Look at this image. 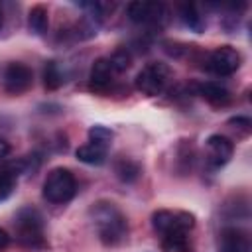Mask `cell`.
Returning a JSON list of instances; mask_svg holds the SVG:
<instances>
[{"label":"cell","mask_w":252,"mask_h":252,"mask_svg":"<svg viewBox=\"0 0 252 252\" xmlns=\"http://www.w3.org/2000/svg\"><path fill=\"white\" fill-rule=\"evenodd\" d=\"M112 138H114V134H112V130H108L106 126L96 124V126H91V128H89V142H93V144H96V146H100V148H106V150H108Z\"/></svg>","instance_id":"20"},{"label":"cell","mask_w":252,"mask_h":252,"mask_svg":"<svg viewBox=\"0 0 252 252\" xmlns=\"http://www.w3.org/2000/svg\"><path fill=\"white\" fill-rule=\"evenodd\" d=\"M126 14H128L130 22H134L138 26H150V28H161L169 18V10L165 4L144 2V0L130 2L126 6Z\"/></svg>","instance_id":"6"},{"label":"cell","mask_w":252,"mask_h":252,"mask_svg":"<svg viewBox=\"0 0 252 252\" xmlns=\"http://www.w3.org/2000/svg\"><path fill=\"white\" fill-rule=\"evenodd\" d=\"M219 252H252V240L246 230L242 228H224L220 234V248Z\"/></svg>","instance_id":"11"},{"label":"cell","mask_w":252,"mask_h":252,"mask_svg":"<svg viewBox=\"0 0 252 252\" xmlns=\"http://www.w3.org/2000/svg\"><path fill=\"white\" fill-rule=\"evenodd\" d=\"M228 124H230L232 128L240 130L242 134H248V132L252 130V120H250L248 116H232V118L228 120Z\"/></svg>","instance_id":"22"},{"label":"cell","mask_w":252,"mask_h":252,"mask_svg":"<svg viewBox=\"0 0 252 252\" xmlns=\"http://www.w3.org/2000/svg\"><path fill=\"white\" fill-rule=\"evenodd\" d=\"M205 146H207V161L215 169H219L224 163H228L230 158H232V154H234V142L230 138L222 136V134L209 136L207 142H205Z\"/></svg>","instance_id":"10"},{"label":"cell","mask_w":252,"mask_h":252,"mask_svg":"<svg viewBox=\"0 0 252 252\" xmlns=\"http://www.w3.org/2000/svg\"><path fill=\"white\" fill-rule=\"evenodd\" d=\"M197 94L201 98H205L209 104L213 106H226L230 100H232V94L230 91L220 85V83H215V81H205V83H199L197 85Z\"/></svg>","instance_id":"12"},{"label":"cell","mask_w":252,"mask_h":252,"mask_svg":"<svg viewBox=\"0 0 252 252\" xmlns=\"http://www.w3.org/2000/svg\"><path fill=\"white\" fill-rule=\"evenodd\" d=\"M49 26V12L43 4H35L32 6V10L28 12V28L32 33L35 35H43L47 32Z\"/></svg>","instance_id":"15"},{"label":"cell","mask_w":252,"mask_h":252,"mask_svg":"<svg viewBox=\"0 0 252 252\" xmlns=\"http://www.w3.org/2000/svg\"><path fill=\"white\" fill-rule=\"evenodd\" d=\"M2 26H4V14H2V8H0V32H2Z\"/></svg>","instance_id":"25"},{"label":"cell","mask_w":252,"mask_h":252,"mask_svg":"<svg viewBox=\"0 0 252 252\" xmlns=\"http://www.w3.org/2000/svg\"><path fill=\"white\" fill-rule=\"evenodd\" d=\"M108 59H110V63H112V67L116 69L118 75L124 73V71L130 67V63H132V57H130V53H128L126 49H118V51H114Z\"/></svg>","instance_id":"21"},{"label":"cell","mask_w":252,"mask_h":252,"mask_svg":"<svg viewBox=\"0 0 252 252\" xmlns=\"http://www.w3.org/2000/svg\"><path fill=\"white\" fill-rule=\"evenodd\" d=\"M195 226V215L187 211H171L159 209L152 213V228L159 234H175V232H189Z\"/></svg>","instance_id":"5"},{"label":"cell","mask_w":252,"mask_h":252,"mask_svg":"<svg viewBox=\"0 0 252 252\" xmlns=\"http://www.w3.org/2000/svg\"><path fill=\"white\" fill-rule=\"evenodd\" d=\"M8 244H10V234L4 228H0V250H4Z\"/></svg>","instance_id":"24"},{"label":"cell","mask_w":252,"mask_h":252,"mask_svg":"<svg viewBox=\"0 0 252 252\" xmlns=\"http://www.w3.org/2000/svg\"><path fill=\"white\" fill-rule=\"evenodd\" d=\"M179 16H181V22H183L191 32L201 33V32L205 30V26H207L205 18L201 16V12H199V8H197L195 4H181Z\"/></svg>","instance_id":"17"},{"label":"cell","mask_w":252,"mask_h":252,"mask_svg":"<svg viewBox=\"0 0 252 252\" xmlns=\"http://www.w3.org/2000/svg\"><path fill=\"white\" fill-rule=\"evenodd\" d=\"M114 171L118 175L120 181L124 183H134L140 175H142V165L138 161H134L132 158H120L114 163Z\"/></svg>","instance_id":"18"},{"label":"cell","mask_w":252,"mask_h":252,"mask_svg":"<svg viewBox=\"0 0 252 252\" xmlns=\"http://www.w3.org/2000/svg\"><path fill=\"white\" fill-rule=\"evenodd\" d=\"M159 238H161V248L165 252H193V242L189 238V232H175Z\"/></svg>","instance_id":"16"},{"label":"cell","mask_w":252,"mask_h":252,"mask_svg":"<svg viewBox=\"0 0 252 252\" xmlns=\"http://www.w3.org/2000/svg\"><path fill=\"white\" fill-rule=\"evenodd\" d=\"M10 152H12V148H10V144H8V140H4V138H0V159H4V158H8V156H10Z\"/></svg>","instance_id":"23"},{"label":"cell","mask_w":252,"mask_h":252,"mask_svg":"<svg viewBox=\"0 0 252 252\" xmlns=\"http://www.w3.org/2000/svg\"><path fill=\"white\" fill-rule=\"evenodd\" d=\"M33 83V73L26 63L12 61L6 65L2 73V87L10 94H22L26 93Z\"/></svg>","instance_id":"8"},{"label":"cell","mask_w":252,"mask_h":252,"mask_svg":"<svg viewBox=\"0 0 252 252\" xmlns=\"http://www.w3.org/2000/svg\"><path fill=\"white\" fill-rule=\"evenodd\" d=\"M240 63H242V55L238 49H234L232 45H220L207 55L205 67L209 73L217 77H228L240 69Z\"/></svg>","instance_id":"7"},{"label":"cell","mask_w":252,"mask_h":252,"mask_svg":"<svg viewBox=\"0 0 252 252\" xmlns=\"http://www.w3.org/2000/svg\"><path fill=\"white\" fill-rule=\"evenodd\" d=\"M43 85L49 91H55L63 85V73H61L57 61H47L45 63V67H43Z\"/></svg>","instance_id":"19"},{"label":"cell","mask_w":252,"mask_h":252,"mask_svg":"<svg viewBox=\"0 0 252 252\" xmlns=\"http://www.w3.org/2000/svg\"><path fill=\"white\" fill-rule=\"evenodd\" d=\"M89 217L104 246H118L128 238V220L112 201L93 203Z\"/></svg>","instance_id":"1"},{"label":"cell","mask_w":252,"mask_h":252,"mask_svg":"<svg viewBox=\"0 0 252 252\" xmlns=\"http://www.w3.org/2000/svg\"><path fill=\"white\" fill-rule=\"evenodd\" d=\"M116 69L112 67L110 59L108 57H98L93 67H91V73H89V89L93 93H98V94H104L112 89L114 85V79H116Z\"/></svg>","instance_id":"9"},{"label":"cell","mask_w":252,"mask_h":252,"mask_svg":"<svg viewBox=\"0 0 252 252\" xmlns=\"http://www.w3.org/2000/svg\"><path fill=\"white\" fill-rule=\"evenodd\" d=\"M77 193V179L71 169L67 167H55L47 173L43 181L41 195L51 205H65L69 203Z\"/></svg>","instance_id":"2"},{"label":"cell","mask_w":252,"mask_h":252,"mask_svg":"<svg viewBox=\"0 0 252 252\" xmlns=\"http://www.w3.org/2000/svg\"><path fill=\"white\" fill-rule=\"evenodd\" d=\"M106 152H108L106 148H100V146L89 142V144L79 146L75 156H77L79 161H83L87 165H102L106 161Z\"/></svg>","instance_id":"14"},{"label":"cell","mask_w":252,"mask_h":252,"mask_svg":"<svg viewBox=\"0 0 252 252\" xmlns=\"http://www.w3.org/2000/svg\"><path fill=\"white\" fill-rule=\"evenodd\" d=\"M171 81V69L167 63L163 61H154V63H148L144 65L136 79H134V85L136 89L142 93V94H148V96H158L161 94L167 85Z\"/></svg>","instance_id":"4"},{"label":"cell","mask_w":252,"mask_h":252,"mask_svg":"<svg viewBox=\"0 0 252 252\" xmlns=\"http://www.w3.org/2000/svg\"><path fill=\"white\" fill-rule=\"evenodd\" d=\"M14 224L18 230V240L28 248H41L45 246L43 238V215L35 207H22L16 217Z\"/></svg>","instance_id":"3"},{"label":"cell","mask_w":252,"mask_h":252,"mask_svg":"<svg viewBox=\"0 0 252 252\" xmlns=\"http://www.w3.org/2000/svg\"><path fill=\"white\" fill-rule=\"evenodd\" d=\"M20 173H22L20 159L18 161H10L6 165H0V201H6L14 193Z\"/></svg>","instance_id":"13"}]
</instances>
